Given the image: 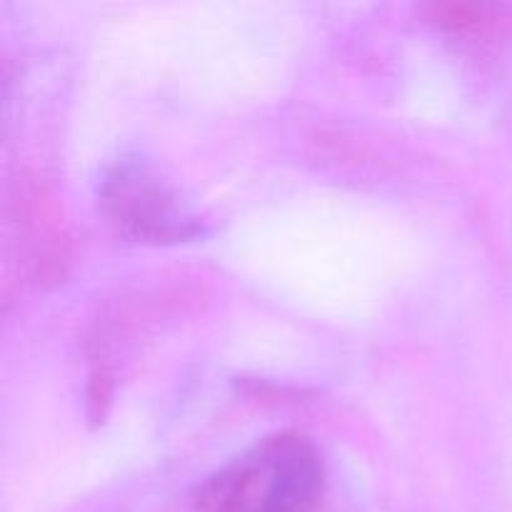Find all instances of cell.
<instances>
[{
    "label": "cell",
    "mask_w": 512,
    "mask_h": 512,
    "mask_svg": "<svg viewBox=\"0 0 512 512\" xmlns=\"http://www.w3.org/2000/svg\"><path fill=\"white\" fill-rule=\"evenodd\" d=\"M430 20L443 28L450 30H485L500 25V18L490 8L483 5H470V3H443V5H430L425 8Z\"/></svg>",
    "instance_id": "cell-3"
},
{
    "label": "cell",
    "mask_w": 512,
    "mask_h": 512,
    "mask_svg": "<svg viewBox=\"0 0 512 512\" xmlns=\"http://www.w3.org/2000/svg\"><path fill=\"white\" fill-rule=\"evenodd\" d=\"M325 493L320 453L298 433H278L210 475L198 512H318Z\"/></svg>",
    "instance_id": "cell-1"
},
{
    "label": "cell",
    "mask_w": 512,
    "mask_h": 512,
    "mask_svg": "<svg viewBox=\"0 0 512 512\" xmlns=\"http://www.w3.org/2000/svg\"><path fill=\"white\" fill-rule=\"evenodd\" d=\"M105 213L135 240L175 243L198 233L193 215L185 213L173 193L138 165H120L103 183Z\"/></svg>",
    "instance_id": "cell-2"
}]
</instances>
